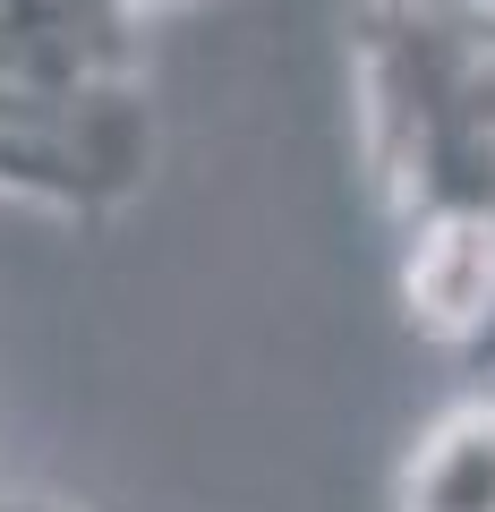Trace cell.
I'll return each mask as SVG.
<instances>
[{
  "label": "cell",
  "mask_w": 495,
  "mask_h": 512,
  "mask_svg": "<svg viewBox=\"0 0 495 512\" xmlns=\"http://www.w3.org/2000/svg\"><path fill=\"white\" fill-rule=\"evenodd\" d=\"M359 163L385 222H495V0H359Z\"/></svg>",
  "instance_id": "obj_1"
},
{
  "label": "cell",
  "mask_w": 495,
  "mask_h": 512,
  "mask_svg": "<svg viewBox=\"0 0 495 512\" xmlns=\"http://www.w3.org/2000/svg\"><path fill=\"white\" fill-rule=\"evenodd\" d=\"M461 367H470V376H495V316H487V325H478V342L461 350Z\"/></svg>",
  "instance_id": "obj_4"
},
{
  "label": "cell",
  "mask_w": 495,
  "mask_h": 512,
  "mask_svg": "<svg viewBox=\"0 0 495 512\" xmlns=\"http://www.w3.org/2000/svg\"><path fill=\"white\" fill-rule=\"evenodd\" d=\"M0 512H86V504H60V495H9V487H0Z\"/></svg>",
  "instance_id": "obj_5"
},
{
  "label": "cell",
  "mask_w": 495,
  "mask_h": 512,
  "mask_svg": "<svg viewBox=\"0 0 495 512\" xmlns=\"http://www.w3.org/2000/svg\"><path fill=\"white\" fill-rule=\"evenodd\" d=\"M393 512H495V376L436 410L393 461Z\"/></svg>",
  "instance_id": "obj_3"
},
{
  "label": "cell",
  "mask_w": 495,
  "mask_h": 512,
  "mask_svg": "<svg viewBox=\"0 0 495 512\" xmlns=\"http://www.w3.org/2000/svg\"><path fill=\"white\" fill-rule=\"evenodd\" d=\"M154 171L146 77L86 94H0V197L69 222H111Z\"/></svg>",
  "instance_id": "obj_2"
}]
</instances>
